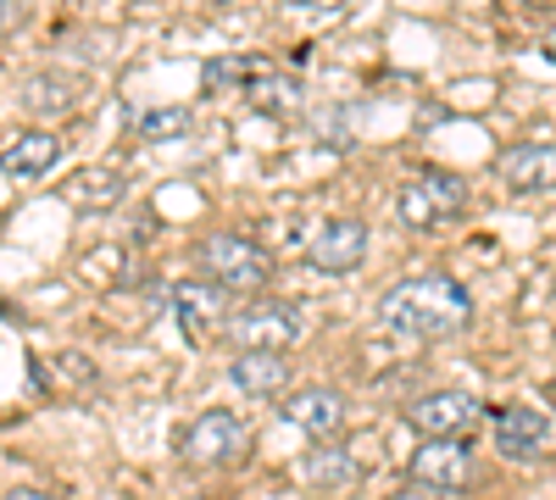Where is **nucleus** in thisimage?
Segmentation results:
<instances>
[{"label": "nucleus", "instance_id": "obj_19", "mask_svg": "<svg viewBox=\"0 0 556 500\" xmlns=\"http://www.w3.org/2000/svg\"><path fill=\"white\" fill-rule=\"evenodd\" d=\"M190 106H162V112H146L139 117V133H146V140H184V133H190Z\"/></svg>", "mask_w": 556, "mask_h": 500}, {"label": "nucleus", "instance_id": "obj_8", "mask_svg": "<svg viewBox=\"0 0 556 500\" xmlns=\"http://www.w3.org/2000/svg\"><path fill=\"white\" fill-rule=\"evenodd\" d=\"M362 256H367V229L356 217H334V222H323L317 229V240L306 245V261L317 267V272H356L362 267Z\"/></svg>", "mask_w": 556, "mask_h": 500}, {"label": "nucleus", "instance_id": "obj_14", "mask_svg": "<svg viewBox=\"0 0 556 500\" xmlns=\"http://www.w3.org/2000/svg\"><path fill=\"white\" fill-rule=\"evenodd\" d=\"M228 384L267 400V395H278V389L290 384V361L273 356V350H240L235 361H228Z\"/></svg>", "mask_w": 556, "mask_h": 500}, {"label": "nucleus", "instance_id": "obj_20", "mask_svg": "<svg viewBox=\"0 0 556 500\" xmlns=\"http://www.w3.org/2000/svg\"><path fill=\"white\" fill-rule=\"evenodd\" d=\"M262 73H267L262 56H217V62H206V84L212 89H228L235 78H262Z\"/></svg>", "mask_w": 556, "mask_h": 500}, {"label": "nucleus", "instance_id": "obj_24", "mask_svg": "<svg viewBox=\"0 0 556 500\" xmlns=\"http://www.w3.org/2000/svg\"><path fill=\"white\" fill-rule=\"evenodd\" d=\"M545 56H551V62H556V28H551V34H545Z\"/></svg>", "mask_w": 556, "mask_h": 500}, {"label": "nucleus", "instance_id": "obj_12", "mask_svg": "<svg viewBox=\"0 0 556 500\" xmlns=\"http://www.w3.org/2000/svg\"><path fill=\"white\" fill-rule=\"evenodd\" d=\"M295 478H301V484H312V489H345V484H356V478H362V467H356V457H351L345 445L323 439V445H312L306 457L295 462Z\"/></svg>", "mask_w": 556, "mask_h": 500}, {"label": "nucleus", "instance_id": "obj_26", "mask_svg": "<svg viewBox=\"0 0 556 500\" xmlns=\"http://www.w3.org/2000/svg\"><path fill=\"white\" fill-rule=\"evenodd\" d=\"M551 400H556V384H551Z\"/></svg>", "mask_w": 556, "mask_h": 500}, {"label": "nucleus", "instance_id": "obj_18", "mask_svg": "<svg viewBox=\"0 0 556 500\" xmlns=\"http://www.w3.org/2000/svg\"><path fill=\"white\" fill-rule=\"evenodd\" d=\"M78 95H84V78L78 73H39L28 84V106H39V112H67Z\"/></svg>", "mask_w": 556, "mask_h": 500}, {"label": "nucleus", "instance_id": "obj_25", "mask_svg": "<svg viewBox=\"0 0 556 500\" xmlns=\"http://www.w3.org/2000/svg\"><path fill=\"white\" fill-rule=\"evenodd\" d=\"M534 7H556V0H534Z\"/></svg>", "mask_w": 556, "mask_h": 500}, {"label": "nucleus", "instance_id": "obj_11", "mask_svg": "<svg viewBox=\"0 0 556 500\" xmlns=\"http://www.w3.org/2000/svg\"><path fill=\"white\" fill-rule=\"evenodd\" d=\"M285 423L301 428V434H312V439H329L345 423V400L334 389H301V395L285 400Z\"/></svg>", "mask_w": 556, "mask_h": 500}, {"label": "nucleus", "instance_id": "obj_1", "mask_svg": "<svg viewBox=\"0 0 556 500\" xmlns=\"http://www.w3.org/2000/svg\"><path fill=\"white\" fill-rule=\"evenodd\" d=\"M468 290L445 272H417V279H401L379 295V323L406 339H451L456 329H468Z\"/></svg>", "mask_w": 556, "mask_h": 500}, {"label": "nucleus", "instance_id": "obj_3", "mask_svg": "<svg viewBox=\"0 0 556 500\" xmlns=\"http://www.w3.org/2000/svg\"><path fill=\"white\" fill-rule=\"evenodd\" d=\"M251 450V434L235 412H201L178 439V457L190 467H228Z\"/></svg>", "mask_w": 556, "mask_h": 500}, {"label": "nucleus", "instance_id": "obj_6", "mask_svg": "<svg viewBox=\"0 0 556 500\" xmlns=\"http://www.w3.org/2000/svg\"><path fill=\"white\" fill-rule=\"evenodd\" d=\"M412 484L440 489V495H462V489L473 484V450L462 445V439H429L412 457Z\"/></svg>", "mask_w": 556, "mask_h": 500}, {"label": "nucleus", "instance_id": "obj_22", "mask_svg": "<svg viewBox=\"0 0 556 500\" xmlns=\"http://www.w3.org/2000/svg\"><path fill=\"white\" fill-rule=\"evenodd\" d=\"M0 500H51V495H45V489H23V484H17V489H7Z\"/></svg>", "mask_w": 556, "mask_h": 500}, {"label": "nucleus", "instance_id": "obj_9", "mask_svg": "<svg viewBox=\"0 0 556 500\" xmlns=\"http://www.w3.org/2000/svg\"><path fill=\"white\" fill-rule=\"evenodd\" d=\"M551 445V423L540 412H529V406H506V412H495V450L513 462H540Z\"/></svg>", "mask_w": 556, "mask_h": 500}, {"label": "nucleus", "instance_id": "obj_23", "mask_svg": "<svg viewBox=\"0 0 556 500\" xmlns=\"http://www.w3.org/2000/svg\"><path fill=\"white\" fill-rule=\"evenodd\" d=\"M290 7H312V12H334V7H345V0H290Z\"/></svg>", "mask_w": 556, "mask_h": 500}, {"label": "nucleus", "instance_id": "obj_2", "mask_svg": "<svg viewBox=\"0 0 556 500\" xmlns=\"http://www.w3.org/2000/svg\"><path fill=\"white\" fill-rule=\"evenodd\" d=\"M195 261L217 290H235V295H262L273 284V256L245 234H206Z\"/></svg>", "mask_w": 556, "mask_h": 500}, {"label": "nucleus", "instance_id": "obj_7", "mask_svg": "<svg viewBox=\"0 0 556 500\" xmlns=\"http://www.w3.org/2000/svg\"><path fill=\"white\" fill-rule=\"evenodd\" d=\"M479 412L484 406L473 400V395H456V389H445V395H424V400H412L406 406V423L424 434V439H456V434H468L473 423H479Z\"/></svg>", "mask_w": 556, "mask_h": 500}, {"label": "nucleus", "instance_id": "obj_16", "mask_svg": "<svg viewBox=\"0 0 556 500\" xmlns=\"http://www.w3.org/2000/svg\"><path fill=\"white\" fill-rule=\"evenodd\" d=\"M73 206H89V211H112L123 201V172H106V167H84L73 184L62 190Z\"/></svg>", "mask_w": 556, "mask_h": 500}, {"label": "nucleus", "instance_id": "obj_21", "mask_svg": "<svg viewBox=\"0 0 556 500\" xmlns=\"http://www.w3.org/2000/svg\"><path fill=\"white\" fill-rule=\"evenodd\" d=\"M395 500H456V495H440V489H424V484H412V489H401Z\"/></svg>", "mask_w": 556, "mask_h": 500}, {"label": "nucleus", "instance_id": "obj_15", "mask_svg": "<svg viewBox=\"0 0 556 500\" xmlns=\"http://www.w3.org/2000/svg\"><path fill=\"white\" fill-rule=\"evenodd\" d=\"M62 156V140L56 133H23V140H12L7 151H0V172L7 178H39V172H51Z\"/></svg>", "mask_w": 556, "mask_h": 500}, {"label": "nucleus", "instance_id": "obj_10", "mask_svg": "<svg viewBox=\"0 0 556 500\" xmlns=\"http://www.w3.org/2000/svg\"><path fill=\"white\" fill-rule=\"evenodd\" d=\"M501 178H506L513 195L556 190V145H513L501 156Z\"/></svg>", "mask_w": 556, "mask_h": 500}, {"label": "nucleus", "instance_id": "obj_5", "mask_svg": "<svg viewBox=\"0 0 556 500\" xmlns=\"http://www.w3.org/2000/svg\"><path fill=\"white\" fill-rule=\"evenodd\" d=\"M395 206H401V222H412V229H434V222H451L468 206V184L456 172H424L401 190Z\"/></svg>", "mask_w": 556, "mask_h": 500}, {"label": "nucleus", "instance_id": "obj_17", "mask_svg": "<svg viewBox=\"0 0 556 500\" xmlns=\"http://www.w3.org/2000/svg\"><path fill=\"white\" fill-rule=\"evenodd\" d=\"M245 101H251L256 112H295V106H301V84L267 67L262 78H251V84H245Z\"/></svg>", "mask_w": 556, "mask_h": 500}, {"label": "nucleus", "instance_id": "obj_13", "mask_svg": "<svg viewBox=\"0 0 556 500\" xmlns=\"http://www.w3.org/2000/svg\"><path fill=\"white\" fill-rule=\"evenodd\" d=\"M173 311H178V323H184V334L190 339H201V334H212L217 323H223V290L206 279H184L178 290H173Z\"/></svg>", "mask_w": 556, "mask_h": 500}, {"label": "nucleus", "instance_id": "obj_4", "mask_svg": "<svg viewBox=\"0 0 556 500\" xmlns=\"http://www.w3.org/2000/svg\"><path fill=\"white\" fill-rule=\"evenodd\" d=\"M228 339L240 350H273L278 356L301 339V311L290 300H256V306L228 317Z\"/></svg>", "mask_w": 556, "mask_h": 500}]
</instances>
